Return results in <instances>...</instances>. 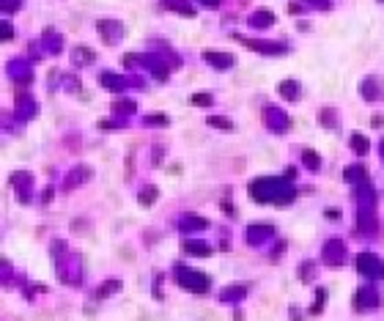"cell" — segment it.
Returning <instances> with one entry per match:
<instances>
[{"mask_svg": "<svg viewBox=\"0 0 384 321\" xmlns=\"http://www.w3.org/2000/svg\"><path fill=\"white\" fill-rule=\"evenodd\" d=\"M179 283L187 288H195V291H206L209 288V280L201 275V272H189V269H181L179 266Z\"/></svg>", "mask_w": 384, "mask_h": 321, "instance_id": "1", "label": "cell"}, {"mask_svg": "<svg viewBox=\"0 0 384 321\" xmlns=\"http://www.w3.org/2000/svg\"><path fill=\"white\" fill-rule=\"evenodd\" d=\"M99 33H102V39H107V44H115V41L121 39L124 28H121V22H113V19H102Z\"/></svg>", "mask_w": 384, "mask_h": 321, "instance_id": "2", "label": "cell"}, {"mask_svg": "<svg viewBox=\"0 0 384 321\" xmlns=\"http://www.w3.org/2000/svg\"><path fill=\"white\" fill-rule=\"evenodd\" d=\"M357 266H359V272H365V275H373V277H381V272H384L381 261L376 258V255H359Z\"/></svg>", "mask_w": 384, "mask_h": 321, "instance_id": "3", "label": "cell"}, {"mask_svg": "<svg viewBox=\"0 0 384 321\" xmlns=\"http://www.w3.org/2000/svg\"><path fill=\"white\" fill-rule=\"evenodd\" d=\"M242 41H245L250 50H258V53H269V55L285 53V44H277V41H255V39H245V36H242Z\"/></svg>", "mask_w": 384, "mask_h": 321, "instance_id": "4", "label": "cell"}, {"mask_svg": "<svg viewBox=\"0 0 384 321\" xmlns=\"http://www.w3.org/2000/svg\"><path fill=\"white\" fill-rule=\"evenodd\" d=\"M267 115V121H269V129H275V132H285L288 129V118H285V113H280V110H269L263 113Z\"/></svg>", "mask_w": 384, "mask_h": 321, "instance_id": "5", "label": "cell"}, {"mask_svg": "<svg viewBox=\"0 0 384 321\" xmlns=\"http://www.w3.org/2000/svg\"><path fill=\"white\" fill-rule=\"evenodd\" d=\"M203 58L217 69H231L233 66V55H228V53H203Z\"/></svg>", "mask_w": 384, "mask_h": 321, "instance_id": "6", "label": "cell"}, {"mask_svg": "<svg viewBox=\"0 0 384 321\" xmlns=\"http://www.w3.org/2000/svg\"><path fill=\"white\" fill-rule=\"evenodd\" d=\"M272 22H275V17H272V11H255V17H250V25L253 28H269Z\"/></svg>", "mask_w": 384, "mask_h": 321, "instance_id": "7", "label": "cell"}, {"mask_svg": "<svg viewBox=\"0 0 384 321\" xmlns=\"http://www.w3.org/2000/svg\"><path fill=\"white\" fill-rule=\"evenodd\" d=\"M247 233H250V242L255 244V242H263V239L272 233V228H269V225H250Z\"/></svg>", "mask_w": 384, "mask_h": 321, "instance_id": "8", "label": "cell"}, {"mask_svg": "<svg viewBox=\"0 0 384 321\" xmlns=\"http://www.w3.org/2000/svg\"><path fill=\"white\" fill-rule=\"evenodd\" d=\"M363 96L368 99H379V77H368L363 83Z\"/></svg>", "mask_w": 384, "mask_h": 321, "instance_id": "9", "label": "cell"}, {"mask_svg": "<svg viewBox=\"0 0 384 321\" xmlns=\"http://www.w3.org/2000/svg\"><path fill=\"white\" fill-rule=\"evenodd\" d=\"M165 3L171 6V9H176L179 14H184V17H195V9H192L187 0H165Z\"/></svg>", "mask_w": 384, "mask_h": 321, "instance_id": "10", "label": "cell"}, {"mask_svg": "<svg viewBox=\"0 0 384 321\" xmlns=\"http://www.w3.org/2000/svg\"><path fill=\"white\" fill-rule=\"evenodd\" d=\"M99 80H102V85H107V88H113V91H121V88H124V85H127V83H124V80H121V77H115V75H110V71H107V75H102Z\"/></svg>", "mask_w": 384, "mask_h": 321, "instance_id": "11", "label": "cell"}, {"mask_svg": "<svg viewBox=\"0 0 384 321\" xmlns=\"http://www.w3.org/2000/svg\"><path fill=\"white\" fill-rule=\"evenodd\" d=\"M324 253H327V261H329V264H341V242H329Z\"/></svg>", "mask_w": 384, "mask_h": 321, "instance_id": "12", "label": "cell"}, {"mask_svg": "<svg viewBox=\"0 0 384 321\" xmlns=\"http://www.w3.org/2000/svg\"><path fill=\"white\" fill-rule=\"evenodd\" d=\"M368 176V170L363 165H351L349 170H346V181H363Z\"/></svg>", "mask_w": 384, "mask_h": 321, "instance_id": "13", "label": "cell"}, {"mask_svg": "<svg viewBox=\"0 0 384 321\" xmlns=\"http://www.w3.org/2000/svg\"><path fill=\"white\" fill-rule=\"evenodd\" d=\"M85 179H91V170H88V167H83V170H75L69 179H66V187H75L77 181H85Z\"/></svg>", "mask_w": 384, "mask_h": 321, "instance_id": "14", "label": "cell"}, {"mask_svg": "<svg viewBox=\"0 0 384 321\" xmlns=\"http://www.w3.org/2000/svg\"><path fill=\"white\" fill-rule=\"evenodd\" d=\"M277 91L283 93V96L294 99V96H297V83H294V80H285V83H280V85H277Z\"/></svg>", "mask_w": 384, "mask_h": 321, "instance_id": "15", "label": "cell"}, {"mask_svg": "<svg viewBox=\"0 0 384 321\" xmlns=\"http://www.w3.org/2000/svg\"><path fill=\"white\" fill-rule=\"evenodd\" d=\"M75 61L77 63H91L93 61V53L88 47H75Z\"/></svg>", "mask_w": 384, "mask_h": 321, "instance_id": "16", "label": "cell"}, {"mask_svg": "<svg viewBox=\"0 0 384 321\" xmlns=\"http://www.w3.org/2000/svg\"><path fill=\"white\" fill-rule=\"evenodd\" d=\"M209 127H217V129H225V132H228V129H233V124L228 121V118H223V115H211Z\"/></svg>", "mask_w": 384, "mask_h": 321, "instance_id": "17", "label": "cell"}, {"mask_svg": "<svg viewBox=\"0 0 384 321\" xmlns=\"http://www.w3.org/2000/svg\"><path fill=\"white\" fill-rule=\"evenodd\" d=\"M302 159L307 162L310 170H319V165H321V162H319V154H313V151H307V149H305V151H302Z\"/></svg>", "mask_w": 384, "mask_h": 321, "instance_id": "18", "label": "cell"}, {"mask_svg": "<svg viewBox=\"0 0 384 321\" xmlns=\"http://www.w3.org/2000/svg\"><path fill=\"white\" fill-rule=\"evenodd\" d=\"M184 250H187V253H201V255H206V253H209V244H203V242H184Z\"/></svg>", "mask_w": 384, "mask_h": 321, "instance_id": "19", "label": "cell"}, {"mask_svg": "<svg viewBox=\"0 0 384 321\" xmlns=\"http://www.w3.org/2000/svg\"><path fill=\"white\" fill-rule=\"evenodd\" d=\"M351 145H354L357 154H365V151H368V140H365L363 135H351Z\"/></svg>", "mask_w": 384, "mask_h": 321, "instance_id": "20", "label": "cell"}, {"mask_svg": "<svg viewBox=\"0 0 384 321\" xmlns=\"http://www.w3.org/2000/svg\"><path fill=\"white\" fill-rule=\"evenodd\" d=\"M189 102H192V105H198V107H206V105H211V96H209V93H192Z\"/></svg>", "mask_w": 384, "mask_h": 321, "instance_id": "21", "label": "cell"}, {"mask_svg": "<svg viewBox=\"0 0 384 321\" xmlns=\"http://www.w3.org/2000/svg\"><path fill=\"white\" fill-rule=\"evenodd\" d=\"M167 118L165 115H146V127H165Z\"/></svg>", "mask_w": 384, "mask_h": 321, "instance_id": "22", "label": "cell"}, {"mask_svg": "<svg viewBox=\"0 0 384 321\" xmlns=\"http://www.w3.org/2000/svg\"><path fill=\"white\" fill-rule=\"evenodd\" d=\"M154 201H157V187H149V192H140V203H143V206L146 203H154Z\"/></svg>", "mask_w": 384, "mask_h": 321, "instance_id": "23", "label": "cell"}, {"mask_svg": "<svg viewBox=\"0 0 384 321\" xmlns=\"http://www.w3.org/2000/svg\"><path fill=\"white\" fill-rule=\"evenodd\" d=\"M206 225H209L206 220H198V217L192 220V217H187V220L181 223V228H206Z\"/></svg>", "mask_w": 384, "mask_h": 321, "instance_id": "24", "label": "cell"}, {"mask_svg": "<svg viewBox=\"0 0 384 321\" xmlns=\"http://www.w3.org/2000/svg\"><path fill=\"white\" fill-rule=\"evenodd\" d=\"M19 3H22V0H3L0 6H3V14H11V11L19 9Z\"/></svg>", "mask_w": 384, "mask_h": 321, "instance_id": "25", "label": "cell"}, {"mask_svg": "<svg viewBox=\"0 0 384 321\" xmlns=\"http://www.w3.org/2000/svg\"><path fill=\"white\" fill-rule=\"evenodd\" d=\"M310 6H316V9H329V0H307Z\"/></svg>", "mask_w": 384, "mask_h": 321, "instance_id": "26", "label": "cell"}, {"mask_svg": "<svg viewBox=\"0 0 384 321\" xmlns=\"http://www.w3.org/2000/svg\"><path fill=\"white\" fill-rule=\"evenodd\" d=\"M3 33H6L3 39H11V25H9V22H3Z\"/></svg>", "mask_w": 384, "mask_h": 321, "instance_id": "27", "label": "cell"}, {"mask_svg": "<svg viewBox=\"0 0 384 321\" xmlns=\"http://www.w3.org/2000/svg\"><path fill=\"white\" fill-rule=\"evenodd\" d=\"M201 3H203V6H209V9H214V6L220 3V0H201Z\"/></svg>", "mask_w": 384, "mask_h": 321, "instance_id": "28", "label": "cell"}, {"mask_svg": "<svg viewBox=\"0 0 384 321\" xmlns=\"http://www.w3.org/2000/svg\"><path fill=\"white\" fill-rule=\"evenodd\" d=\"M381 154H384V140H381Z\"/></svg>", "mask_w": 384, "mask_h": 321, "instance_id": "29", "label": "cell"}]
</instances>
